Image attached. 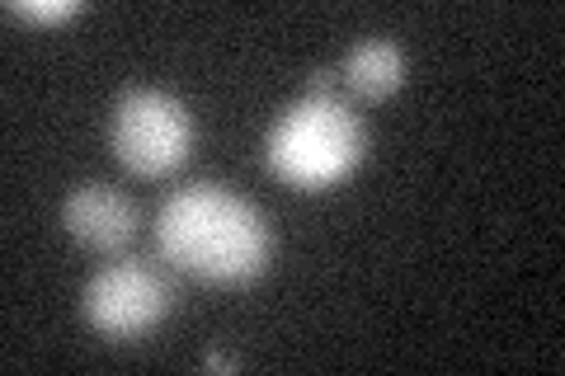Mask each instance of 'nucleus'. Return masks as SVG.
Instances as JSON below:
<instances>
[{
    "mask_svg": "<svg viewBox=\"0 0 565 376\" xmlns=\"http://www.w3.org/2000/svg\"><path fill=\"white\" fill-rule=\"evenodd\" d=\"M156 249L170 268L217 282V288H241L264 273L274 255V236L264 226L259 207L222 184H189L161 207L156 217Z\"/></svg>",
    "mask_w": 565,
    "mask_h": 376,
    "instance_id": "nucleus-1",
    "label": "nucleus"
},
{
    "mask_svg": "<svg viewBox=\"0 0 565 376\" xmlns=\"http://www.w3.org/2000/svg\"><path fill=\"white\" fill-rule=\"evenodd\" d=\"M264 160L278 184L326 193L363 165V122L340 95H302L269 128Z\"/></svg>",
    "mask_w": 565,
    "mask_h": 376,
    "instance_id": "nucleus-2",
    "label": "nucleus"
},
{
    "mask_svg": "<svg viewBox=\"0 0 565 376\" xmlns=\"http://www.w3.org/2000/svg\"><path fill=\"white\" fill-rule=\"evenodd\" d=\"M109 147L118 165L137 179H166L193 151V118L166 89H132L118 99L109 122Z\"/></svg>",
    "mask_w": 565,
    "mask_h": 376,
    "instance_id": "nucleus-3",
    "label": "nucleus"
},
{
    "mask_svg": "<svg viewBox=\"0 0 565 376\" xmlns=\"http://www.w3.org/2000/svg\"><path fill=\"white\" fill-rule=\"evenodd\" d=\"M81 311H85V325L95 334L114 339V344H128V339L151 334L174 311V292L151 264L118 259L85 282Z\"/></svg>",
    "mask_w": 565,
    "mask_h": 376,
    "instance_id": "nucleus-4",
    "label": "nucleus"
},
{
    "mask_svg": "<svg viewBox=\"0 0 565 376\" xmlns=\"http://www.w3.org/2000/svg\"><path fill=\"white\" fill-rule=\"evenodd\" d=\"M62 226L90 255H122L137 236V207L122 189L114 184H81L66 193L62 203Z\"/></svg>",
    "mask_w": 565,
    "mask_h": 376,
    "instance_id": "nucleus-5",
    "label": "nucleus"
},
{
    "mask_svg": "<svg viewBox=\"0 0 565 376\" xmlns=\"http://www.w3.org/2000/svg\"><path fill=\"white\" fill-rule=\"evenodd\" d=\"M340 76L349 85V95H359L367 104L392 99L396 89L405 85V52L396 43H386V39H367L359 47H349Z\"/></svg>",
    "mask_w": 565,
    "mask_h": 376,
    "instance_id": "nucleus-6",
    "label": "nucleus"
},
{
    "mask_svg": "<svg viewBox=\"0 0 565 376\" xmlns=\"http://www.w3.org/2000/svg\"><path fill=\"white\" fill-rule=\"evenodd\" d=\"M10 14L29 24H66L71 14H81V6L76 0H14Z\"/></svg>",
    "mask_w": 565,
    "mask_h": 376,
    "instance_id": "nucleus-7",
    "label": "nucleus"
}]
</instances>
